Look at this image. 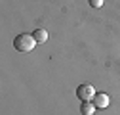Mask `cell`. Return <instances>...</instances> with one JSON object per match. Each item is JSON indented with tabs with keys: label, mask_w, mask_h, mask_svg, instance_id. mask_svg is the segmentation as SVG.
Masks as SVG:
<instances>
[{
	"label": "cell",
	"mask_w": 120,
	"mask_h": 115,
	"mask_svg": "<svg viewBox=\"0 0 120 115\" xmlns=\"http://www.w3.org/2000/svg\"><path fill=\"white\" fill-rule=\"evenodd\" d=\"M38 44V42L34 40V37L33 35H27V33H21V35H17L15 38H13V48H15L17 52H31L34 46Z\"/></svg>",
	"instance_id": "6da1fadb"
},
{
	"label": "cell",
	"mask_w": 120,
	"mask_h": 115,
	"mask_svg": "<svg viewBox=\"0 0 120 115\" xmlns=\"http://www.w3.org/2000/svg\"><path fill=\"white\" fill-rule=\"evenodd\" d=\"M95 96V90L92 84H80L76 88V98L80 102H92V98Z\"/></svg>",
	"instance_id": "7a4b0ae2"
},
{
	"label": "cell",
	"mask_w": 120,
	"mask_h": 115,
	"mask_svg": "<svg viewBox=\"0 0 120 115\" xmlns=\"http://www.w3.org/2000/svg\"><path fill=\"white\" fill-rule=\"evenodd\" d=\"M92 102H94V106L97 109H105V107L109 106V96L103 94V92H95V96L92 98Z\"/></svg>",
	"instance_id": "3957f363"
},
{
	"label": "cell",
	"mask_w": 120,
	"mask_h": 115,
	"mask_svg": "<svg viewBox=\"0 0 120 115\" xmlns=\"http://www.w3.org/2000/svg\"><path fill=\"white\" fill-rule=\"evenodd\" d=\"M33 37H34V40L38 42V44H44V42H48V31H46V29H42V27L34 29Z\"/></svg>",
	"instance_id": "277c9868"
},
{
	"label": "cell",
	"mask_w": 120,
	"mask_h": 115,
	"mask_svg": "<svg viewBox=\"0 0 120 115\" xmlns=\"http://www.w3.org/2000/svg\"><path fill=\"white\" fill-rule=\"evenodd\" d=\"M95 109H97V107L94 106V102H84V104L80 106V113H82V115H94Z\"/></svg>",
	"instance_id": "5b68a950"
},
{
	"label": "cell",
	"mask_w": 120,
	"mask_h": 115,
	"mask_svg": "<svg viewBox=\"0 0 120 115\" xmlns=\"http://www.w3.org/2000/svg\"><path fill=\"white\" fill-rule=\"evenodd\" d=\"M90 6H92V8H101L103 6V0H90Z\"/></svg>",
	"instance_id": "8992f818"
}]
</instances>
